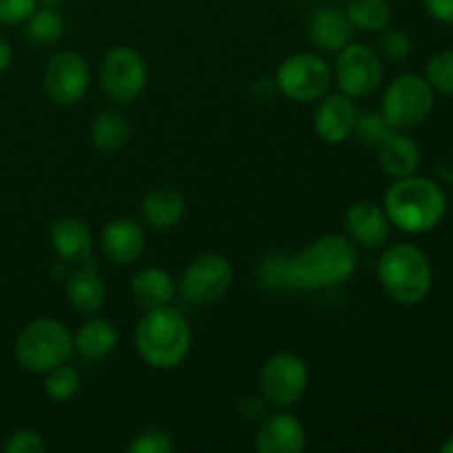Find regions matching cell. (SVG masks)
Segmentation results:
<instances>
[{"mask_svg": "<svg viewBox=\"0 0 453 453\" xmlns=\"http://www.w3.org/2000/svg\"><path fill=\"white\" fill-rule=\"evenodd\" d=\"M358 268L357 246L345 234H323L288 259L290 290H326L349 281Z\"/></svg>", "mask_w": 453, "mask_h": 453, "instance_id": "1", "label": "cell"}, {"mask_svg": "<svg viewBox=\"0 0 453 453\" xmlns=\"http://www.w3.org/2000/svg\"><path fill=\"white\" fill-rule=\"evenodd\" d=\"M193 348V330L181 312L171 305L146 310L135 327V349L153 370H175Z\"/></svg>", "mask_w": 453, "mask_h": 453, "instance_id": "2", "label": "cell"}, {"mask_svg": "<svg viewBox=\"0 0 453 453\" xmlns=\"http://www.w3.org/2000/svg\"><path fill=\"white\" fill-rule=\"evenodd\" d=\"M383 208L398 230L407 234H425L445 217L447 197L436 181L416 173L389 186Z\"/></svg>", "mask_w": 453, "mask_h": 453, "instance_id": "3", "label": "cell"}, {"mask_svg": "<svg viewBox=\"0 0 453 453\" xmlns=\"http://www.w3.org/2000/svg\"><path fill=\"white\" fill-rule=\"evenodd\" d=\"M376 274L385 295L401 305L423 303L434 283L432 264L425 250L414 243H394L385 248Z\"/></svg>", "mask_w": 453, "mask_h": 453, "instance_id": "4", "label": "cell"}, {"mask_svg": "<svg viewBox=\"0 0 453 453\" xmlns=\"http://www.w3.org/2000/svg\"><path fill=\"white\" fill-rule=\"evenodd\" d=\"M73 352V334L69 327L47 317L27 323L13 343L18 365L31 374H47L53 367L69 363Z\"/></svg>", "mask_w": 453, "mask_h": 453, "instance_id": "5", "label": "cell"}, {"mask_svg": "<svg viewBox=\"0 0 453 453\" xmlns=\"http://www.w3.org/2000/svg\"><path fill=\"white\" fill-rule=\"evenodd\" d=\"M434 88L427 78L416 73H403L388 84L380 102V113L388 124L398 131H407L432 115L434 111Z\"/></svg>", "mask_w": 453, "mask_h": 453, "instance_id": "6", "label": "cell"}, {"mask_svg": "<svg viewBox=\"0 0 453 453\" xmlns=\"http://www.w3.org/2000/svg\"><path fill=\"white\" fill-rule=\"evenodd\" d=\"M332 66L317 53H292L279 65L277 82L279 91L299 104H314L321 100L332 87Z\"/></svg>", "mask_w": 453, "mask_h": 453, "instance_id": "7", "label": "cell"}, {"mask_svg": "<svg viewBox=\"0 0 453 453\" xmlns=\"http://www.w3.org/2000/svg\"><path fill=\"white\" fill-rule=\"evenodd\" d=\"M97 80L109 100L131 104L149 84V66L144 56L133 47H113L102 58Z\"/></svg>", "mask_w": 453, "mask_h": 453, "instance_id": "8", "label": "cell"}, {"mask_svg": "<svg viewBox=\"0 0 453 453\" xmlns=\"http://www.w3.org/2000/svg\"><path fill=\"white\" fill-rule=\"evenodd\" d=\"M310 385V370L301 357L279 352L264 363L259 372L261 396L268 405L290 410L303 398Z\"/></svg>", "mask_w": 453, "mask_h": 453, "instance_id": "9", "label": "cell"}, {"mask_svg": "<svg viewBox=\"0 0 453 453\" xmlns=\"http://www.w3.org/2000/svg\"><path fill=\"white\" fill-rule=\"evenodd\" d=\"M332 75H334L341 93L354 97V100L367 97L383 84V58L367 44L349 42L341 51H336Z\"/></svg>", "mask_w": 453, "mask_h": 453, "instance_id": "10", "label": "cell"}, {"mask_svg": "<svg viewBox=\"0 0 453 453\" xmlns=\"http://www.w3.org/2000/svg\"><path fill=\"white\" fill-rule=\"evenodd\" d=\"M42 87L49 100L60 106L78 104L91 87V66L78 51H58L49 58L42 73Z\"/></svg>", "mask_w": 453, "mask_h": 453, "instance_id": "11", "label": "cell"}, {"mask_svg": "<svg viewBox=\"0 0 453 453\" xmlns=\"http://www.w3.org/2000/svg\"><path fill=\"white\" fill-rule=\"evenodd\" d=\"M233 283V265L219 252H203L181 274L180 290L188 303L208 305L219 301Z\"/></svg>", "mask_w": 453, "mask_h": 453, "instance_id": "12", "label": "cell"}, {"mask_svg": "<svg viewBox=\"0 0 453 453\" xmlns=\"http://www.w3.org/2000/svg\"><path fill=\"white\" fill-rule=\"evenodd\" d=\"M345 237L358 248L376 250L389 242L392 221L383 206L374 202H357L345 211L343 215Z\"/></svg>", "mask_w": 453, "mask_h": 453, "instance_id": "13", "label": "cell"}, {"mask_svg": "<svg viewBox=\"0 0 453 453\" xmlns=\"http://www.w3.org/2000/svg\"><path fill=\"white\" fill-rule=\"evenodd\" d=\"M357 102L345 93H326L317 102L314 111V131L327 144H343L352 137L357 122Z\"/></svg>", "mask_w": 453, "mask_h": 453, "instance_id": "14", "label": "cell"}, {"mask_svg": "<svg viewBox=\"0 0 453 453\" xmlns=\"http://www.w3.org/2000/svg\"><path fill=\"white\" fill-rule=\"evenodd\" d=\"M252 447L259 453H303L308 432L295 414L279 411L259 425Z\"/></svg>", "mask_w": 453, "mask_h": 453, "instance_id": "15", "label": "cell"}, {"mask_svg": "<svg viewBox=\"0 0 453 453\" xmlns=\"http://www.w3.org/2000/svg\"><path fill=\"white\" fill-rule=\"evenodd\" d=\"M146 233L131 217H118L104 226L100 234V250L111 264L131 265L144 255Z\"/></svg>", "mask_w": 453, "mask_h": 453, "instance_id": "16", "label": "cell"}, {"mask_svg": "<svg viewBox=\"0 0 453 453\" xmlns=\"http://www.w3.org/2000/svg\"><path fill=\"white\" fill-rule=\"evenodd\" d=\"M354 27L343 7L321 4L310 13L308 38L321 51H341L345 44L352 42Z\"/></svg>", "mask_w": 453, "mask_h": 453, "instance_id": "17", "label": "cell"}, {"mask_svg": "<svg viewBox=\"0 0 453 453\" xmlns=\"http://www.w3.org/2000/svg\"><path fill=\"white\" fill-rule=\"evenodd\" d=\"M49 242H51L53 252L60 257L65 264H84L91 259L93 248H96V237L91 228L80 217H60L53 221L49 230Z\"/></svg>", "mask_w": 453, "mask_h": 453, "instance_id": "18", "label": "cell"}, {"mask_svg": "<svg viewBox=\"0 0 453 453\" xmlns=\"http://www.w3.org/2000/svg\"><path fill=\"white\" fill-rule=\"evenodd\" d=\"M376 157H379L380 171H383L385 175L394 177V180L416 175L420 164H423L420 146L416 144L410 135L398 131V128H392V131L380 140V144L376 146Z\"/></svg>", "mask_w": 453, "mask_h": 453, "instance_id": "19", "label": "cell"}, {"mask_svg": "<svg viewBox=\"0 0 453 453\" xmlns=\"http://www.w3.org/2000/svg\"><path fill=\"white\" fill-rule=\"evenodd\" d=\"M66 299L71 308L80 314H96L106 301V286L100 277V270L91 259L78 264V268L66 279Z\"/></svg>", "mask_w": 453, "mask_h": 453, "instance_id": "20", "label": "cell"}, {"mask_svg": "<svg viewBox=\"0 0 453 453\" xmlns=\"http://www.w3.org/2000/svg\"><path fill=\"white\" fill-rule=\"evenodd\" d=\"M128 290H131L133 301L144 310L171 305L177 295V286L171 274L164 268H155V265L137 270L128 283Z\"/></svg>", "mask_w": 453, "mask_h": 453, "instance_id": "21", "label": "cell"}, {"mask_svg": "<svg viewBox=\"0 0 453 453\" xmlns=\"http://www.w3.org/2000/svg\"><path fill=\"white\" fill-rule=\"evenodd\" d=\"M186 215V199L180 190L153 188L142 199V219L155 230H171L184 219Z\"/></svg>", "mask_w": 453, "mask_h": 453, "instance_id": "22", "label": "cell"}, {"mask_svg": "<svg viewBox=\"0 0 453 453\" xmlns=\"http://www.w3.org/2000/svg\"><path fill=\"white\" fill-rule=\"evenodd\" d=\"M118 327L109 319H88L73 334V349L88 361H102L118 348Z\"/></svg>", "mask_w": 453, "mask_h": 453, "instance_id": "23", "label": "cell"}, {"mask_svg": "<svg viewBox=\"0 0 453 453\" xmlns=\"http://www.w3.org/2000/svg\"><path fill=\"white\" fill-rule=\"evenodd\" d=\"M128 135H131V122L119 111H102L93 118L91 142L102 153H113V150L122 149L128 142Z\"/></svg>", "mask_w": 453, "mask_h": 453, "instance_id": "24", "label": "cell"}, {"mask_svg": "<svg viewBox=\"0 0 453 453\" xmlns=\"http://www.w3.org/2000/svg\"><path fill=\"white\" fill-rule=\"evenodd\" d=\"M343 9L354 29L363 34H380L392 22V7L388 0H348Z\"/></svg>", "mask_w": 453, "mask_h": 453, "instance_id": "25", "label": "cell"}, {"mask_svg": "<svg viewBox=\"0 0 453 453\" xmlns=\"http://www.w3.org/2000/svg\"><path fill=\"white\" fill-rule=\"evenodd\" d=\"M65 35V18L58 9L38 7L25 20V38L35 47L56 44Z\"/></svg>", "mask_w": 453, "mask_h": 453, "instance_id": "26", "label": "cell"}, {"mask_svg": "<svg viewBox=\"0 0 453 453\" xmlns=\"http://www.w3.org/2000/svg\"><path fill=\"white\" fill-rule=\"evenodd\" d=\"M44 394L56 403H66L75 398L82 388V376H80L78 367L62 363V365L53 367L44 374Z\"/></svg>", "mask_w": 453, "mask_h": 453, "instance_id": "27", "label": "cell"}, {"mask_svg": "<svg viewBox=\"0 0 453 453\" xmlns=\"http://www.w3.org/2000/svg\"><path fill=\"white\" fill-rule=\"evenodd\" d=\"M392 131V127L388 124L385 115L380 111L374 109H365V111H358L357 113V122H354L352 128V137H357L363 146L367 149H376L380 144L388 133Z\"/></svg>", "mask_w": 453, "mask_h": 453, "instance_id": "28", "label": "cell"}, {"mask_svg": "<svg viewBox=\"0 0 453 453\" xmlns=\"http://www.w3.org/2000/svg\"><path fill=\"white\" fill-rule=\"evenodd\" d=\"M425 78L432 84L434 91L453 97V49H447V51L429 58Z\"/></svg>", "mask_w": 453, "mask_h": 453, "instance_id": "29", "label": "cell"}, {"mask_svg": "<svg viewBox=\"0 0 453 453\" xmlns=\"http://www.w3.org/2000/svg\"><path fill=\"white\" fill-rule=\"evenodd\" d=\"M414 51V42L410 35L401 29H383L379 38V53L380 58L389 62H403Z\"/></svg>", "mask_w": 453, "mask_h": 453, "instance_id": "30", "label": "cell"}, {"mask_svg": "<svg viewBox=\"0 0 453 453\" xmlns=\"http://www.w3.org/2000/svg\"><path fill=\"white\" fill-rule=\"evenodd\" d=\"M173 449H175V441L171 434L155 427L135 434L127 447L128 453H168Z\"/></svg>", "mask_w": 453, "mask_h": 453, "instance_id": "31", "label": "cell"}, {"mask_svg": "<svg viewBox=\"0 0 453 453\" xmlns=\"http://www.w3.org/2000/svg\"><path fill=\"white\" fill-rule=\"evenodd\" d=\"M4 453H44L47 451V441L34 429H16L12 436L4 441Z\"/></svg>", "mask_w": 453, "mask_h": 453, "instance_id": "32", "label": "cell"}, {"mask_svg": "<svg viewBox=\"0 0 453 453\" xmlns=\"http://www.w3.org/2000/svg\"><path fill=\"white\" fill-rule=\"evenodd\" d=\"M38 9V0H0V25H20Z\"/></svg>", "mask_w": 453, "mask_h": 453, "instance_id": "33", "label": "cell"}, {"mask_svg": "<svg viewBox=\"0 0 453 453\" xmlns=\"http://www.w3.org/2000/svg\"><path fill=\"white\" fill-rule=\"evenodd\" d=\"M423 7L427 9L434 20L442 25H453V0H423Z\"/></svg>", "mask_w": 453, "mask_h": 453, "instance_id": "34", "label": "cell"}, {"mask_svg": "<svg viewBox=\"0 0 453 453\" xmlns=\"http://www.w3.org/2000/svg\"><path fill=\"white\" fill-rule=\"evenodd\" d=\"M12 60H13L12 44H9L7 38H3V35H0V75L9 69Z\"/></svg>", "mask_w": 453, "mask_h": 453, "instance_id": "35", "label": "cell"}, {"mask_svg": "<svg viewBox=\"0 0 453 453\" xmlns=\"http://www.w3.org/2000/svg\"><path fill=\"white\" fill-rule=\"evenodd\" d=\"M66 0H38V7H49V9H60Z\"/></svg>", "mask_w": 453, "mask_h": 453, "instance_id": "36", "label": "cell"}, {"mask_svg": "<svg viewBox=\"0 0 453 453\" xmlns=\"http://www.w3.org/2000/svg\"><path fill=\"white\" fill-rule=\"evenodd\" d=\"M441 453H453V436L447 438L445 442L441 445V449H438Z\"/></svg>", "mask_w": 453, "mask_h": 453, "instance_id": "37", "label": "cell"}]
</instances>
